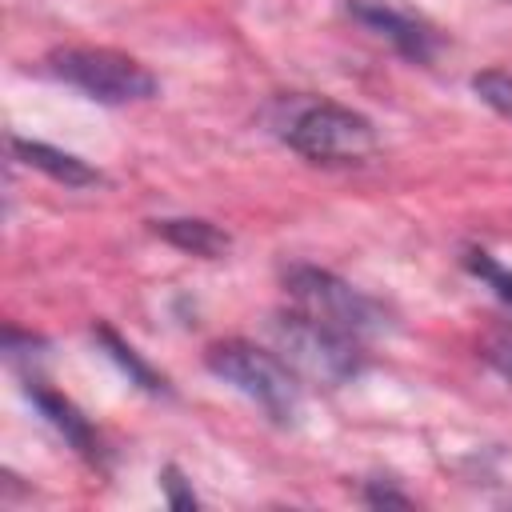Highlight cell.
I'll list each match as a JSON object with an SVG mask.
<instances>
[{
    "label": "cell",
    "mask_w": 512,
    "mask_h": 512,
    "mask_svg": "<svg viewBox=\"0 0 512 512\" xmlns=\"http://www.w3.org/2000/svg\"><path fill=\"white\" fill-rule=\"evenodd\" d=\"M348 12L360 24H368L376 36H384L400 56H408L416 64L432 60V52L440 44L436 28L424 16H416L408 4H400V0H348Z\"/></svg>",
    "instance_id": "cell-6"
},
{
    "label": "cell",
    "mask_w": 512,
    "mask_h": 512,
    "mask_svg": "<svg viewBox=\"0 0 512 512\" xmlns=\"http://www.w3.org/2000/svg\"><path fill=\"white\" fill-rule=\"evenodd\" d=\"M484 360L512 384V328H500L484 340Z\"/></svg>",
    "instance_id": "cell-13"
},
{
    "label": "cell",
    "mask_w": 512,
    "mask_h": 512,
    "mask_svg": "<svg viewBox=\"0 0 512 512\" xmlns=\"http://www.w3.org/2000/svg\"><path fill=\"white\" fill-rule=\"evenodd\" d=\"M284 288L292 296V308L308 312L312 320L328 324V328H340L348 336H372L384 328V312L372 296H364L360 288H352L348 280L324 272V268H312V264H296L284 272Z\"/></svg>",
    "instance_id": "cell-5"
},
{
    "label": "cell",
    "mask_w": 512,
    "mask_h": 512,
    "mask_svg": "<svg viewBox=\"0 0 512 512\" xmlns=\"http://www.w3.org/2000/svg\"><path fill=\"white\" fill-rule=\"evenodd\" d=\"M28 396H32V404L44 412V420H48V424H52V428H56V432H60V436H64V440H68L84 460H92V464L100 460V440H96L92 424L76 412V404H72V400H64L60 392H48V388H40V384H36V388H28Z\"/></svg>",
    "instance_id": "cell-8"
},
{
    "label": "cell",
    "mask_w": 512,
    "mask_h": 512,
    "mask_svg": "<svg viewBox=\"0 0 512 512\" xmlns=\"http://www.w3.org/2000/svg\"><path fill=\"white\" fill-rule=\"evenodd\" d=\"M164 488H168V504H172V508H196V496L180 488V472H176V468L164 472Z\"/></svg>",
    "instance_id": "cell-14"
},
{
    "label": "cell",
    "mask_w": 512,
    "mask_h": 512,
    "mask_svg": "<svg viewBox=\"0 0 512 512\" xmlns=\"http://www.w3.org/2000/svg\"><path fill=\"white\" fill-rule=\"evenodd\" d=\"M48 72L100 104H136L156 96V76L112 48H56L48 52Z\"/></svg>",
    "instance_id": "cell-4"
},
{
    "label": "cell",
    "mask_w": 512,
    "mask_h": 512,
    "mask_svg": "<svg viewBox=\"0 0 512 512\" xmlns=\"http://www.w3.org/2000/svg\"><path fill=\"white\" fill-rule=\"evenodd\" d=\"M464 268H468L476 280H484V284L512 308V272H508V268H500V264H496L488 252H480V248H468V252H464Z\"/></svg>",
    "instance_id": "cell-12"
},
{
    "label": "cell",
    "mask_w": 512,
    "mask_h": 512,
    "mask_svg": "<svg viewBox=\"0 0 512 512\" xmlns=\"http://www.w3.org/2000/svg\"><path fill=\"white\" fill-rule=\"evenodd\" d=\"M204 364L216 380L232 384L240 396H248L276 424H288L300 412V384H296V372L284 364L280 352L256 348L248 340H220L208 348Z\"/></svg>",
    "instance_id": "cell-2"
},
{
    "label": "cell",
    "mask_w": 512,
    "mask_h": 512,
    "mask_svg": "<svg viewBox=\"0 0 512 512\" xmlns=\"http://www.w3.org/2000/svg\"><path fill=\"white\" fill-rule=\"evenodd\" d=\"M472 92H476L492 112H500V116L512 120V72H504V68H484V72L472 76Z\"/></svg>",
    "instance_id": "cell-11"
},
{
    "label": "cell",
    "mask_w": 512,
    "mask_h": 512,
    "mask_svg": "<svg viewBox=\"0 0 512 512\" xmlns=\"http://www.w3.org/2000/svg\"><path fill=\"white\" fill-rule=\"evenodd\" d=\"M96 336H100V344L108 348V356L120 364V372H124V376H132V380H136L140 388H148V392H164L160 376H156V372H152V368H148V364H144V360H140V356H136V352H132V348L112 332V328H104V324H100V328H96Z\"/></svg>",
    "instance_id": "cell-10"
},
{
    "label": "cell",
    "mask_w": 512,
    "mask_h": 512,
    "mask_svg": "<svg viewBox=\"0 0 512 512\" xmlns=\"http://www.w3.org/2000/svg\"><path fill=\"white\" fill-rule=\"evenodd\" d=\"M12 156L44 176H52L56 184H68V188H88V184H100V172L88 168L80 156L72 152H60L52 144H40V140H24V136H12Z\"/></svg>",
    "instance_id": "cell-7"
},
{
    "label": "cell",
    "mask_w": 512,
    "mask_h": 512,
    "mask_svg": "<svg viewBox=\"0 0 512 512\" xmlns=\"http://www.w3.org/2000/svg\"><path fill=\"white\" fill-rule=\"evenodd\" d=\"M284 144L324 168L364 164L376 152V128L368 116L336 104V100H308L284 124Z\"/></svg>",
    "instance_id": "cell-1"
},
{
    "label": "cell",
    "mask_w": 512,
    "mask_h": 512,
    "mask_svg": "<svg viewBox=\"0 0 512 512\" xmlns=\"http://www.w3.org/2000/svg\"><path fill=\"white\" fill-rule=\"evenodd\" d=\"M156 236H164L168 244H176L180 252H192V256H224L228 252V236L208 224V220H156L152 224Z\"/></svg>",
    "instance_id": "cell-9"
},
{
    "label": "cell",
    "mask_w": 512,
    "mask_h": 512,
    "mask_svg": "<svg viewBox=\"0 0 512 512\" xmlns=\"http://www.w3.org/2000/svg\"><path fill=\"white\" fill-rule=\"evenodd\" d=\"M364 496H368V504H400V508L408 504V496H400V492H388V488H368Z\"/></svg>",
    "instance_id": "cell-15"
},
{
    "label": "cell",
    "mask_w": 512,
    "mask_h": 512,
    "mask_svg": "<svg viewBox=\"0 0 512 512\" xmlns=\"http://www.w3.org/2000/svg\"><path fill=\"white\" fill-rule=\"evenodd\" d=\"M272 340H276V352L284 356V364L296 376L316 380V384H344L364 368V352H360L356 336L328 328L300 308L280 312L272 320Z\"/></svg>",
    "instance_id": "cell-3"
}]
</instances>
